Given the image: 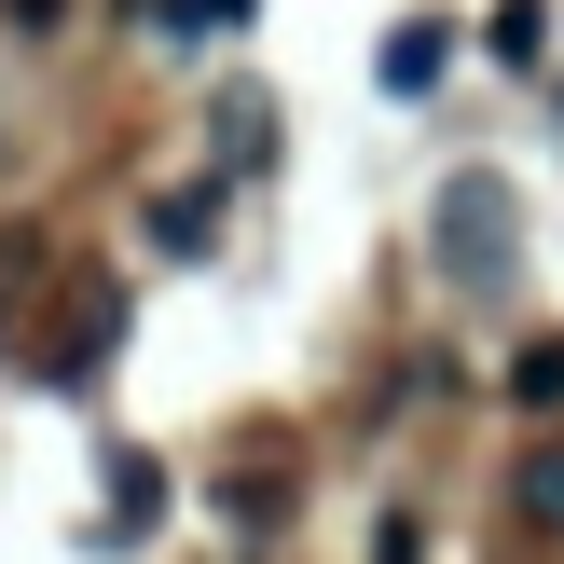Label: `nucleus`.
<instances>
[{
	"mask_svg": "<svg viewBox=\"0 0 564 564\" xmlns=\"http://www.w3.org/2000/svg\"><path fill=\"white\" fill-rule=\"evenodd\" d=\"M510 262H523L510 180H496V165H455V180H441V275H455V290H510Z\"/></svg>",
	"mask_w": 564,
	"mask_h": 564,
	"instance_id": "1",
	"label": "nucleus"
},
{
	"mask_svg": "<svg viewBox=\"0 0 564 564\" xmlns=\"http://www.w3.org/2000/svg\"><path fill=\"white\" fill-rule=\"evenodd\" d=\"M207 235H220V193H152V248H180V262H193Z\"/></svg>",
	"mask_w": 564,
	"mask_h": 564,
	"instance_id": "7",
	"label": "nucleus"
},
{
	"mask_svg": "<svg viewBox=\"0 0 564 564\" xmlns=\"http://www.w3.org/2000/svg\"><path fill=\"white\" fill-rule=\"evenodd\" d=\"M262 138H275V110H262V97L235 83V97H220V165H235V180H262V165H275Z\"/></svg>",
	"mask_w": 564,
	"mask_h": 564,
	"instance_id": "5",
	"label": "nucleus"
},
{
	"mask_svg": "<svg viewBox=\"0 0 564 564\" xmlns=\"http://www.w3.org/2000/svg\"><path fill=\"white\" fill-rule=\"evenodd\" d=\"M441 42H455L441 14H400V28H386V55H372V83H386V97H427V83H441Z\"/></svg>",
	"mask_w": 564,
	"mask_h": 564,
	"instance_id": "3",
	"label": "nucleus"
},
{
	"mask_svg": "<svg viewBox=\"0 0 564 564\" xmlns=\"http://www.w3.org/2000/svg\"><path fill=\"white\" fill-rule=\"evenodd\" d=\"M482 42H496V69H538V55H551V14H538V0H510Z\"/></svg>",
	"mask_w": 564,
	"mask_h": 564,
	"instance_id": "8",
	"label": "nucleus"
},
{
	"mask_svg": "<svg viewBox=\"0 0 564 564\" xmlns=\"http://www.w3.org/2000/svg\"><path fill=\"white\" fill-rule=\"evenodd\" d=\"M510 510H523V523H538V538L564 551V455H523V468H510Z\"/></svg>",
	"mask_w": 564,
	"mask_h": 564,
	"instance_id": "6",
	"label": "nucleus"
},
{
	"mask_svg": "<svg viewBox=\"0 0 564 564\" xmlns=\"http://www.w3.org/2000/svg\"><path fill=\"white\" fill-rule=\"evenodd\" d=\"M152 510H165V468H152V455H124V468H110V523H97V538H110V551L152 538Z\"/></svg>",
	"mask_w": 564,
	"mask_h": 564,
	"instance_id": "4",
	"label": "nucleus"
},
{
	"mask_svg": "<svg viewBox=\"0 0 564 564\" xmlns=\"http://www.w3.org/2000/svg\"><path fill=\"white\" fill-rule=\"evenodd\" d=\"M510 400H523V413H564V345H523V358H510Z\"/></svg>",
	"mask_w": 564,
	"mask_h": 564,
	"instance_id": "9",
	"label": "nucleus"
},
{
	"mask_svg": "<svg viewBox=\"0 0 564 564\" xmlns=\"http://www.w3.org/2000/svg\"><path fill=\"white\" fill-rule=\"evenodd\" d=\"M14 28H69V0H14Z\"/></svg>",
	"mask_w": 564,
	"mask_h": 564,
	"instance_id": "10",
	"label": "nucleus"
},
{
	"mask_svg": "<svg viewBox=\"0 0 564 564\" xmlns=\"http://www.w3.org/2000/svg\"><path fill=\"white\" fill-rule=\"evenodd\" d=\"M372 564H413V523H386V551H372Z\"/></svg>",
	"mask_w": 564,
	"mask_h": 564,
	"instance_id": "11",
	"label": "nucleus"
},
{
	"mask_svg": "<svg viewBox=\"0 0 564 564\" xmlns=\"http://www.w3.org/2000/svg\"><path fill=\"white\" fill-rule=\"evenodd\" d=\"M110 330H124V290H83V317L42 345V386H83V372L110 358Z\"/></svg>",
	"mask_w": 564,
	"mask_h": 564,
	"instance_id": "2",
	"label": "nucleus"
}]
</instances>
